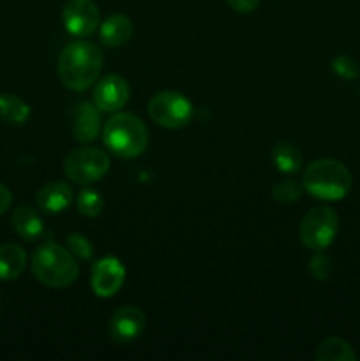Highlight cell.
<instances>
[{
    "instance_id": "21",
    "label": "cell",
    "mask_w": 360,
    "mask_h": 361,
    "mask_svg": "<svg viewBox=\"0 0 360 361\" xmlns=\"http://www.w3.org/2000/svg\"><path fill=\"white\" fill-rule=\"evenodd\" d=\"M300 196H302V187L292 178L281 180V182L272 187V197L281 204L295 203V201L300 200Z\"/></svg>"
},
{
    "instance_id": "7",
    "label": "cell",
    "mask_w": 360,
    "mask_h": 361,
    "mask_svg": "<svg viewBox=\"0 0 360 361\" xmlns=\"http://www.w3.org/2000/svg\"><path fill=\"white\" fill-rule=\"evenodd\" d=\"M66 175L80 185H88L108 173L109 157L106 152L97 148H78L66 157L64 162Z\"/></svg>"
},
{
    "instance_id": "6",
    "label": "cell",
    "mask_w": 360,
    "mask_h": 361,
    "mask_svg": "<svg viewBox=\"0 0 360 361\" xmlns=\"http://www.w3.org/2000/svg\"><path fill=\"white\" fill-rule=\"evenodd\" d=\"M339 217L330 207H316L307 212L300 224V240L307 249L323 250L335 240Z\"/></svg>"
},
{
    "instance_id": "25",
    "label": "cell",
    "mask_w": 360,
    "mask_h": 361,
    "mask_svg": "<svg viewBox=\"0 0 360 361\" xmlns=\"http://www.w3.org/2000/svg\"><path fill=\"white\" fill-rule=\"evenodd\" d=\"M226 2L236 13H253L260 6V0H226Z\"/></svg>"
},
{
    "instance_id": "16",
    "label": "cell",
    "mask_w": 360,
    "mask_h": 361,
    "mask_svg": "<svg viewBox=\"0 0 360 361\" xmlns=\"http://www.w3.org/2000/svg\"><path fill=\"white\" fill-rule=\"evenodd\" d=\"M13 228L21 238L28 240V242L41 238L44 233V224H42L41 217L30 207H18L13 212Z\"/></svg>"
},
{
    "instance_id": "14",
    "label": "cell",
    "mask_w": 360,
    "mask_h": 361,
    "mask_svg": "<svg viewBox=\"0 0 360 361\" xmlns=\"http://www.w3.org/2000/svg\"><path fill=\"white\" fill-rule=\"evenodd\" d=\"M133 35V23L126 14H113L109 16L104 23L101 25L99 30V37L101 42L108 48H119V46L126 44Z\"/></svg>"
},
{
    "instance_id": "13",
    "label": "cell",
    "mask_w": 360,
    "mask_h": 361,
    "mask_svg": "<svg viewBox=\"0 0 360 361\" xmlns=\"http://www.w3.org/2000/svg\"><path fill=\"white\" fill-rule=\"evenodd\" d=\"M35 203L46 214H59L73 203V189L64 182L46 183L35 196Z\"/></svg>"
},
{
    "instance_id": "8",
    "label": "cell",
    "mask_w": 360,
    "mask_h": 361,
    "mask_svg": "<svg viewBox=\"0 0 360 361\" xmlns=\"http://www.w3.org/2000/svg\"><path fill=\"white\" fill-rule=\"evenodd\" d=\"M66 30L74 37H87L99 27V9L94 0H67L62 11Z\"/></svg>"
},
{
    "instance_id": "11",
    "label": "cell",
    "mask_w": 360,
    "mask_h": 361,
    "mask_svg": "<svg viewBox=\"0 0 360 361\" xmlns=\"http://www.w3.org/2000/svg\"><path fill=\"white\" fill-rule=\"evenodd\" d=\"M129 101V85L116 74L102 78L97 81L94 90V104L99 111L115 113L122 109Z\"/></svg>"
},
{
    "instance_id": "10",
    "label": "cell",
    "mask_w": 360,
    "mask_h": 361,
    "mask_svg": "<svg viewBox=\"0 0 360 361\" xmlns=\"http://www.w3.org/2000/svg\"><path fill=\"white\" fill-rule=\"evenodd\" d=\"M126 281V268L116 257H102L92 267V291L101 298L116 295Z\"/></svg>"
},
{
    "instance_id": "9",
    "label": "cell",
    "mask_w": 360,
    "mask_h": 361,
    "mask_svg": "<svg viewBox=\"0 0 360 361\" xmlns=\"http://www.w3.org/2000/svg\"><path fill=\"white\" fill-rule=\"evenodd\" d=\"M147 317L138 307H120L109 319V337L115 344L126 345L136 341L145 330Z\"/></svg>"
},
{
    "instance_id": "23",
    "label": "cell",
    "mask_w": 360,
    "mask_h": 361,
    "mask_svg": "<svg viewBox=\"0 0 360 361\" xmlns=\"http://www.w3.org/2000/svg\"><path fill=\"white\" fill-rule=\"evenodd\" d=\"M67 250L73 256L80 257V259H92V256H94V247H92V243L83 235H80V233L69 235V238H67Z\"/></svg>"
},
{
    "instance_id": "22",
    "label": "cell",
    "mask_w": 360,
    "mask_h": 361,
    "mask_svg": "<svg viewBox=\"0 0 360 361\" xmlns=\"http://www.w3.org/2000/svg\"><path fill=\"white\" fill-rule=\"evenodd\" d=\"M332 71L342 80H355L359 76V63L348 55H339L332 60Z\"/></svg>"
},
{
    "instance_id": "5",
    "label": "cell",
    "mask_w": 360,
    "mask_h": 361,
    "mask_svg": "<svg viewBox=\"0 0 360 361\" xmlns=\"http://www.w3.org/2000/svg\"><path fill=\"white\" fill-rule=\"evenodd\" d=\"M193 111L189 99L173 90L159 92L148 101V116L164 129L186 127L193 118Z\"/></svg>"
},
{
    "instance_id": "18",
    "label": "cell",
    "mask_w": 360,
    "mask_h": 361,
    "mask_svg": "<svg viewBox=\"0 0 360 361\" xmlns=\"http://www.w3.org/2000/svg\"><path fill=\"white\" fill-rule=\"evenodd\" d=\"M272 161H274L275 168L286 175L296 173L302 168V152L295 145L282 141V143L275 145L272 150Z\"/></svg>"
},
{
    "instance_id": "24",
    "label": "cell",
    "mask_w": 360,
    "mask_h": 361,
    "mask_svg": "<svg viewBox=\"0 0 360 361\" xmlns=\"http://www.w3.org/2000/svg\"><path fill=\"white\" fill-rule=\"evenodd\" d=\"M309 271L316 281H327L332 274V261L327 254L318 250L316 256H313L309 263Z\"/></svg>"
},
{
    "instance_id": "19",
    "label": "cell",
    "mask_w": 360,
    "mask_h": 361,
    "mask_svg": "<svg viewBox=\"0 0 360 361\" xmlns=\"http://www.w3.org/2000/svg\"><path fill=\"white\" fill-rule=\"evenodd\" d=\"M30 116V108L20 97L11 94L0 95V120L14 126H21Z\"/></svg>"
},
{
    "instance_id": "4",
    "label": "cell",
    "mask_w": 360,
    "mask_h": 361,
    "mask_svg": "<svg viewBox=\"0 0 360 361\" xmlns=\"http://www.w3.org/2000/svg\"><path fill=\"white\" fill-rule=\"evenodd\" d=\"M104 145L112 154L122 159H134L147 150L148 130L133 113H116L102 129Z\"/></svg>"
},
{
    "instance_id": "26",
    "label": "cell",
    "mask_w": 360,
    "mask_h": 361,
    "mask_svg": "<svg viewBox=\"0 0 360 361\" xmlns=\"http://www.w3.org/2000/svg\"><path fill=\"white\" fill-rule=\"evenodd\" d=\"M11 203H13V196H11V190L6 185L0 183V215L6 214L9 210Z\"/></svg>"
},
{
    "instance_id": "20",
    "label": "cell",
    "mask_w": 360,
    "mask_h": 361,
    "mask_svg": "<svg viewBox=\"0 0 360 361\" xmlns=\"http://www.w3.org/2000/svg\"><path fill=\"white\" fill-rule=\"evenodd\" d=\"M76 204H78V212H80L81 215L92 219V217H97V215L102 212V208H104V197H102L97 190L85 189L81 190L80 196H78Z\"/></svg>"
},
{
    "instance_id": "15",
    "label": "cell",
    "mask_w": 360,
    "mask_h": 361,
    "mask_svg": "<svg viewBox=\"0 0 360 361\" xmlns=\"http://www.w3.org/2000/svg\"><path fill=\"white\" fill-rule=\"evenodd\" d=\"M27 267V252L16 243L0 245V281H14Z\"/></svg>"
},
{
    "instance_id": "12",
    "label": "cell",
    "mask_w": 360,
    "mask_h": 361,
    "mask_svg": "<svg viewBox=\"0 0 360 361\" xmlns=\"http://www.w3.org/2000/svg\"><path fill=\"white\" fill-rule=\"evenodd\" d=\"M101 130V113L92 102H78L74 111V137L80 143H92Z\"/></svg>"
},
{
    "instance_id": "3",
    "label": "cell",
    "mask_w": 360,
    "mask_h": 361,
    "mask_svg": "<svg viewBox=\"0 0 360 361\" xmlns=\"http://www.w3.org/2000/svg\"><path fill=\"white\" fill-rule=\"evenodd\" d=\"M304 189L318 200H342L352 189V173L335 159H318L304 173Z\"/></svg>"
},
{
    "instance_id": "1",
    "label": "cell",
    "mask_w": 360,
    "mask_h": 361,
    "mask_svg": "<svg viewBox=\"0 0 360 361\" xmlns=\"http://www.w3.org/2000/svg\"><path fill=\"white\" fill-rule=\"evenodd\" d=\"M102 69V51L90 41H74L59 56V78L69 90L83 92L95 83Z\"/></svg>"
},
{
    "instance_id": "17",
    "label": "cell",
    "mask_w": 360,
    "mask_h": 361,
    "mask_svg": "<svg viewBox=\"0 0 360 361\" xmlns=\"http://www.w3.org/2000/svg\"><path fill=\"white\" fill-rule=\"evenodd\" d=\"M314 358L316 361H355L356 353L353 351L352 344L342 338L328 337L318 345Z\"/></svg>"
},
{
    "instance_id": "2",
    "label": "cell",
    "mask_w": 360,
    "mask_h": 361,
    "mask_svg": "<svg viewBox=\"0 0 360 361\" xmlns=\"http://www.w3.org/2000/svg\"><path fill=\"white\" fill-rule=\"evenodd\" d=\"M32 274L46 288L62 289L73 284L80 267L67 249L59 243H42L32 256Z\"/></svg>"
}]
</instances>
